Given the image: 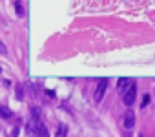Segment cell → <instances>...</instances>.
<instances>
[{"label": "cell", "instance_id": "1", "mask_svg": "<svg viewBox=\"0 0 155 137\" xmlns=\"http://www.w3.org/2000/svg\"><path fill=\"white\" fill-rule=\"evenodd\" d=\"M135 97H137V82L133 81V84L122 93V102H124L126 106H131V104L135 102Z\"/></svg>", "mask_w": 155, "mask_h": 137}, {"label": "cell", "instance_id": "2", "mask_svg": "<svg viewBox=\"0 0 155 137\" xmlns=\"http://www.w3.org/2000/svg\"><path fill=\"white\" fill-rule=\"evenodd\" d=\"M106 90H108V79L99 81V84H97V88H95V102H101V101H102Z\"/></svg>", "mask_w": 155, "mask_h": 137}, {"label": "cell", "instance_id": "3", "mask_svg": "<svg viewBox=\"0 0 155 137\" xmlns=\"http://www.w3.org/2000/svg\"><path fill=\"white\" fill-rule=\"evenodd\" d=\"M131 84H133V81H131V79H119V82H117V92L124 93Z\"/></svg>", "mask_w": 155, "mask_h": 137}, {"label": "cell", "instance_id": "4", "mask_svg": "<svg viewBox=\"0 0 155 137\" xmlns=\"http://www.w3.org/2000/svg\"><path fill=\"white\" fill-rule=\"evenodd\" d=\"M133 124H135V113L131 110H128L124 113V126L126 128H133Z\"/></svg>", "mask_w": 155, "mask_h": 137}, {"label": "cell", "instance_id": "5", "mask_svg": "<svg viewBox=\"0 0 155 137\" xmlns=\"http://www.w3.org/2000/svg\"><path fill=\"white\" fill-rule=\"evenodd\" d=\"M66 135H68V126H66V124H60V126L57 128L55 137H66Z\"/></svg>", "mask_w": 155, "mask_h": 137}, {"label": "cell", "instance_id": "6", "mask_svg": "<svg viewBox=\"0 0 155 137\" xmlns=\"http://www.w3.org/2000/svg\"><path fill=\"white\" fill-rule=\"evenodd\" d=\"M15 8H17V13L22 17V15H24V9H22V2H15Z\"/></svg>", "mask_w": 155, "mask_h": 137}, {"label": "cell", "instance_id": "7", "mask_svg": "<svg viewBox=\"0 0 155 137\" xmlns=\"http://www.w3.org/2000/svg\"><path fill=\"white\" fill-rule=\"evenodd\" d=\"M150 101H151V97L146 93V95H144V99H142V108H146V106L150 104Z\"/></svg>", "mask_w": 155, "mask_h": 137}, {"label": "cell", "instance_id": "8", "mask_svg": "<svg viewBox=\"0 0 155 137\" xmlns=\"http://www.w3.org/2000/svg\"><path fill=\"white\" fill-rule=\"evenodd\" d=\"M0 110H2V115H4V117H9V115H11V112H9V110H8L6 106H2Z\"/></svg>", "mask_w": 155, "mask_h": 137}]
</instances>
